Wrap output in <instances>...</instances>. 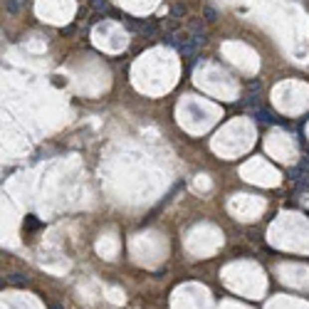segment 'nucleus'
<instances>
[{"mask_svg":"<svg viewBox=\"0 0 309 309\" xmlns=\"http://www.w3.org/2000/svg\"><path fill=\"white\" fill-rule=\"evenodd\" d=\"M190 32H193V35H190V42H193L195 47H200V45L208 40V32L203 30V22H200V20H193V22H190Z\"/></svg>","mask_w":309,"mask_h":309,"instance_id":"nucleus-1","label":"nucleus"},{"mask_svg":"<svg viewBox=\"0 0 309 309\" xmlns=\"http://www.w3.org/2000/svg\"><path fill=\"white\" fill-rule=\"evenodd\" d=\"M195 50H198V47H195V45H193L190 40H183V42L178 45V52H181V55H185V57H190V55H195Z\"/></svg>","mask_w":309,"mask_h":309,"instance_id":"nucleus-2","label":"nucleus"},{"mask_svg":"<svg viewBox=\"0 0 309 309\" xmlns=\"http://www.w3.org/2000/svg\"><path fill=\"white\" fill-rule=\"evenodd\" d=\"M203 17H205L208 22H215V20H218V10L210 7V5H205V7H203Z\"/></svg>","mask_w":309,"mask_h":309,"instance_id":"nucleus-3","label":"nucleus"},{"mask_svg":"<svg viewBox=\"0 0 309 309\" xmlns=\"http://www.w3.org/2000/svg\"><path fill=\"white\" fill-rule=\"evenodd\" d=\"M141 35L144 37H154L156 35V22H144L141 25Z\"/></svg>","mask_w":309,"mask_h":309,"instance_id":"nucleus-4","label":"nucleus"},{"mask_svg":"<svg viewBox=\"0 0 309 309\" xmlns=\"http://www.w3.org/2000/svg\"><path fill=\"white\" fill-rule=\"evenodd\" d=\"M92 5H94V10H99V12H102V10H104V12L109 10V2H107V0H94Z\"/></svg>","mask_w":309,"mask_h":309,"instance_id":"nucleus-5","label":"nucleus"},{"mask_svg":"<svg viewBox=\"0 0 309 309\" xmlns=\"http://www.w3.org/2000/svg\"><path fill=\"white\" fill-rule=\"evenodd\" d=\"M185 12H188V10H185V5H181V2H178V5H173V15H176V17H183Z\"/></svg>","mask_w":309,"mask_h":309,"instance_id":"nucleus-6","label":"nucleus"},{"mask_svg":"<svg viewBox=\"0 0 309 309\" xmlns=\"http://www.w3.org/2000/svg\"><path fill=\"white\" fill-rule=\"evenodd\" d=\"M20 10V0H7V12H17Z\"/></svg>","mask_w":309,"mask_h":309,"instance_id":"nucleus-7","label":"nucleus"}]
</instances>
